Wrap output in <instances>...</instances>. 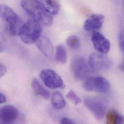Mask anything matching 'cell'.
Returning a JSON list of instances; mask_svg holds the SVG:
<instances>
[{
	"label": "cell",
	"instance_id": "obj_20",
	"mask_svg": "<svg viewBox=\"0 0 124 124\" xmlns=\"http://www.w3.org/2000/svg\"><path fill=\"white\" fill-rule=\"evenodd\" d=\"M118 41L121 49L124 52V28L119 32L118 35Z\"/></svg>",
	"mask_w": 124,
	"mask_h": 124
},
{
	"label": "cell",
	"instance_id": "obj_16",
	"mask_svg": "<svg viewBox=\"0 0 124 124\" xmlns=\"http://www.w3.org/2000/svg\"><path fill=\"white\" fill-rule=\"evenodd\" d=\"M122 117L116 110H111L106 114V124H117Z\"/></svg>",
	"mask_w": 124,
	"mask_h": 124
},
{
	"label": "cell",
	"instance_id": "obj_9",
	"mask_svg": "<svg viewBox=\"0 0 124 124\" xmlns=\"http://www.w3.org/2000/svg\"><path fill=\"white\" fill-rule=\"evenodd\" d=\"M91 39L94 48L99 53L105 55L109 52L111 48L110 42L102 34L95 31L92 34Z\"/></svg>",
	"mask_w": 124,
	"mask_h": 124
},
{
	"label": "cell",
	"instance_id": "obj_13",
	"mask_svg": "<svg viewBox=\"0 0 124 124\" xmlns=\"http://www.w3.org/2000/svg\"><path fill=\"white\" fill-rule=\"evenodd\" d=\"M31 87L34 92L39 96L45 100H48L49 98V92L41 85L37 79L34 78L32 79Z\"/></svg>",
	"mask_w": 124,
	"mask_h": 124
},
{
	"label": "cell",
	"instance_id": "obj_17",
	"mask_svg": "<svg viewBox=\"0 0 124 124\" xmlns=\"http://www.w3.org/2000/svg\"><path fill=\"white\" fill-rule=\"evenodd\" d=\"M56 60L58 62L62 64H64L67 62V52L65 48L62 45H59L56 47Z\"/></svg>",
	"mask_w": 124,
	"mask_h": 124
},
{
	"label": "cell",
	"instance_id": "obj_10",
	"mask_svg": "<svg viewBox=\"0 0 124 124\" xmlns=\"http://www.w3.org/2000/svg\"><path fill=\"white\" fill-rule=\"evenodd\" d=\"M18 116L17 109L11 105L2 107L0 111V120L1 124H9L14 122Z\"/></svg>",
	"mask_w": 124,
	"mask_h": 124
},
{
	"label": "cell",
	"instance_id": "obj_6",
	"mask_svg": "<svg viewBox=\"0 0 124 124\" xmlns=\"http://www.w3.org/2000/svg\"><path fill=\"white\" fill-rule=\"evenodd\" d=\"M40 77L44 84L51 89L64 88L65 85L61 77L54 70L45 69L41 70Z\"/></svg>",
	"mask_w": 124,
	"mask_h": 124
},
{
	"label": "cell",
	"instance_id": "obj_21",
	"mask_svg": "<svg viewBox=\"0 0 124 124\" xmlns=\"http://www.w3.org/2000/svg\"><path fill=\"white\" fill-rule=\"evenodd\" d=\"M60 124H76L71 119L67 117H63L60 121Z\"/></svg>",
	"mask_w": 124,
	"mask_h": 124
},
{
	"label": "cell",
	"instance_id": "obj_8",
	"mask_svg": "<svg viewBox=\"0 0 124 124\" xmlns=\"http://www.w3.org/2000/svg\"><path fill=\"white\" fill-rule=\"evenodd\" d=\"M84 104L97 120H101L104 117L106 107L103 102L95 99L86 98L84 101Z\"/></svg>",
	"mask_w": 124,
	"mask_h": 124
},
{
	"label": "cell",
	"instance_id": "obj_24",
	"mask_svg": "<svg viewBox=\"0 0 124 124\" xmlns=\"http://www.w3.org/2000/svg\"><path fill=\"white\" fill-rule=\"evenodd\" d=\"M122 69L123 70H124V62H123V64H122Z\"/></svg>",
	"mask_w": 124,
	"mask_h": 124
},
{
	"label": "cell",
	"instance_id": "obj_19",
	"mask_svg": "<svg viewBox=\"0 0 124 124\" xmlns=\"http://www.w3.org/2000/svg\"><path fill=\"white\" fill-rule=\"evenodd\" d=\"M67 97L75 105H79L81 103V99L72 90H70L66 95Z\"/></svg>",
	"mask_w": 124,
	"mask_h": 124
},
{
	"label": "cell",
	"instance_id": "obj_14",
	"mask_svg": "<svg viewBox=\"0 0 124 124\" xmlns=\"http://www.w3.org/2000/svg\"><path fill=\"white\" fill-rule=\"evenodd\" d=\"M51 104L53 107L57 110H61L64 108L66 102L62 94L58 92H54L51 96Z\"/></svg>",
	"mask_w": 124,
	"mask_h": 124
},
{
	"label": "cell",
	"instance_id": "obj_11",
	"mask_svg": "<svg viewBox=\"0 0 124 124\" xmlns=\"http://www.w3.org/2000/svg\"><path fill=\"white\" fill-rule=\"evenodd\" d=\"M36 44L38 49L45 56L50 60L54 59V49L48 38L45 36H41Z\"/></svg>",
	"mask_w": 124,
	"mask_h": 124
},
{
	"label": "cell",
	"instance_id": "obj_18",
	"mask_svg": "<svg viewBox=\"0 0 124 124\" xmlns=\"http://www.w3.org/2000/svg\"><path fill=\"white\" fill-rule=\"evenodd\" d=\"M66 43L69 47L76 49L80 47V42L79 38L75 35L70 36L67 39Z\"/></svg>",
	"mask_w": 124,
	"mask_h": 124
},
{
	"label": "cell",
	"instance_id": "obj_15",
	"mask_svg": "<svg viewBox=\"0 0 124 124\" xmlns=\"http://www.w3.org/2000/svg\"><path fill=\"white\" fill-rule=\"evenodd\" d=\"M43 2L47 12L51 15H56L59 13L61 8V4L59 1L47 0Z\"/></svg>",
	"mask_w": 124,
	"mask_h": 124
},
{
	"label": "cell",
	"instance_id": "obj_23",
	"mask_svg": "<svg viewBox=\"0 0 124 124\" xmlns=\"http://www.w3.org/2000/svg\"><path fill=\"white\" fill-rule=\"evenodd\" d=\"M7 101V99L6 97H5V96L2 93H0V103L1 104L5 103Z\"/></svg>",
	"mask_w": 124,
	"mask_h": 124
},
{
	"label": "cell",
	"instance_id": "obj_4",
	"mask_svg": "<svg viewBox=\"0 0 124 124\" xmlns=\"http://www.w3.org/2000/svg\"><path fill=\"white\" fill-rule=\"evenodd\" d=\"M83 87L87 91L107 93L110 90L111 85L106 78L101 76H95L86 78L84 83Z\"/></svg>",
	"mask_w": 124,
	"mask_h": 124
},
{
	"label": "cell",
	"instance_id": "obj_7",
	"mask_svg": "<svg viewBox=\"0 0 124 124\" xmlns=\"http://www.w3.org/2000/svg\"><path fill=\"white\" fill-rule=\"evenodd\" d=\"M88 63L93 71L107 70L112 66L111 60L105 55L100 53L91 54Z\"/></svg>",
	"mask_w": 124,
	"mask_h": 124
},
{
	"label": "cell",
	"instance_id": "obj_2",
	"mask_svg": "<svg viewBox=\"0 0 124 124\" xmlns=\"http://www.w3.org/2000/svg\"><path fill=\"white\" fill-rule=\"evenodd\" d=\"M42 25L37 21L29 19L23 24L19 32L22 41L26 44H32L36 42L41 36Z\"/></svg>",
	"mask_w": 124,
	"mask_h": 124
},
{
	"label": "cell",
	"instance_id": "obj_3",
	"mask_svg": "<svg viewBox=\"0 0 124 124\" xmlns=\"http://www.w3.org/2000/svg\"><path fill=\"white\" fill-rule=\"evenodd\" d=\"M0 15L1 18L6 22V32L12 35H16L23 25L17 14L10 7L1 4L0 6Z\"/></svg>",
	"mask_w": 124,
	"mask_h": 124
},
{
	"label": "cell",
	"instance_id": "obj_22",
	"mask_svg": "<svg viewBox=\"0 0 124 124\" xmlns=\"http://www.w3.org/2000/svg\"><path fill=\"white\" fill-rule=\"evenodd\" d=\"M7 69L6 67L2 64H0V77H2L6 72Z\"/></svg>",
	"mask_w": 124,
	"mask_h": 124
},
{
	"label": "cell",
	"instance_id": "obj_5",
	"mask_svg": "<svg viewBox=\"0 0 124 124\" xmlns=\"http://www.w3.org/2000/svg\"><path fill=\"white\" fill-rule=\"evenodd\" d=\"M70 69L75 78L80 80L87 78L93 71L89 63L82 56H77L73 59L71 63Z\"/></svg>",
	"mask_w": 124,
	"mask_h": 124
},
{
	"label": "cell",
	"instance_id": "obj_1",
	"mask_svg": "<svg viewBox=\"0 0 124 124\" xmlns=\"http://www.w3.org/2000/svg\"><path fill=\"white\" fill-rule=\"evenodd\" d=\"M23 9L42 25L50 27L53 23V18L47 12L43 1L25 0L21 2Z\"/></svg>",
	"mask_w": 124,
	"mask_h": 124
},
{
	"label": "cell",
	"instance_id": "obj_12",
	"mask_svg": "<svg viewBox=\"0 0 124 124\" xmlns=\"http://www.w3.org/2000/svg\"><path fill=\"white\" fill-rule=\"evenodd\" d=\"M104 17L101 14H93L85 22L84 29L86 31H95L101 29L104 22Z\"/></svg>",
	"mask_w": 124,
	"mask_h": 124
}]
</instances>
